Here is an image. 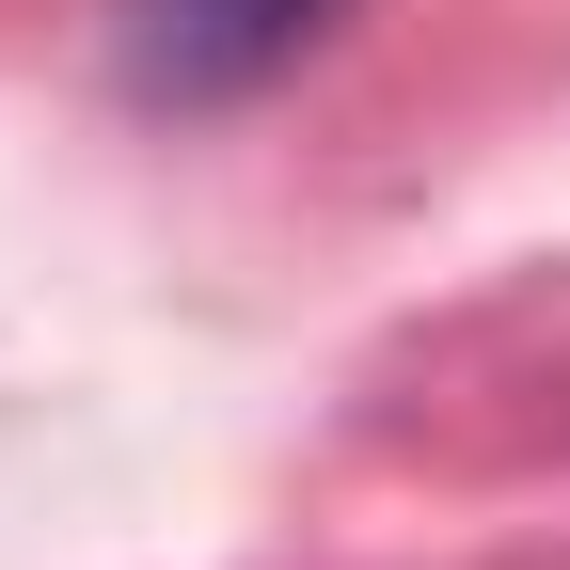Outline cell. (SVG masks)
I'll list each match as a JSON object with an SVG mask.
<instances>
[{
	"label": "cell",
	"instance_id": "1",
	"mask_svg": "<svg viewBox=\"0 0 570 570\" xmlns=\"http://www.w3.org/2000/svg\"><path fill=\"white\" fill-rule=\"evenodd\" d=\"M348 0H127V96L159 111H223L254 80H285Z\"/></svg>",
	"mask_w": 570,
	"mask_h": 570
}]
</instances>
